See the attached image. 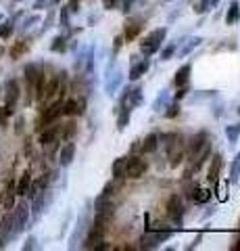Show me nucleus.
<instances>
[{
	"instance_id": "obj_11",
	"label": "nucleus",
	"mask_w": 240,
	"mask_h": 251,
	"mask_svg": "<svg viewBox=\"0 0 240 251\" xmlns=\"http://www.w3.org/2000/svg\"><path fill=\"white\" fill-rule=\"evenodd\" d=\"M207 140H209V132H207V130H198L196 134H195V136H190V138H188V143H186V155H188L190 159H195L196 153L205 147Z\"/></svg>"
},
{
	"instance_id": "obj_51",
	"label": "nucleus",
	"mask_w": 240,
	"mask_h": 251,
	"mask_svg": "<svg viewBox=\"0 0 240 251\" xmlns=\"http://www.w3.org/2000/svg\"><path fill=\"white\" fill-rule=\"evenodd\" d=\"M17 132H19V134L23 132V120H17Z\"/></svg>"
},
{
	"instance_id": "obj_43",
	"label": "nucleus",
	"mask_w": 240,
	"mask_h": 251,
	"mask_svg": "<svg viewBox=\"0 0 240 251\" xmlns=\"http://www.w3.org/2000/svg\"><path fill=\"white\" fill-rule=\"evenodd\" d=\"M80 2H82V0H69V4H67L69 13H77V11H80Z\"/></svg>"
},
{
	"instance_id": "obj_36",
	"label": "nucleus",
	"mask_w": 240,
	"mask_h": 251,
	"mask_svg": "<svg viewBox=\"0 0 240 251\" xmlns=\"http://www.w3.org/2000/svg\"><path fill=\"white\" fill-rule=\"evenodd\" d=\"M13 31H15V23H13V19H11V21H2V23H0V38H2V40L11 38V36H13Z\"/></svg>"
},
{
	"instance_id": "obj_48",
	"label": "nucleus",
	"mask_w": 240,
	"mask_h": 251,
	"mask_svg": "<svg viewBox=\"0 0 240 251\" xmlns=\"http://www.w3.org/2000/svg\"><path fill=\"white\" fill-rule=\"evenodd\" d=\"M46 2H48V0H36V2H34V9H36V11H40Z\"/></svg>"
},
{
	"instance_id": "obj_16",
	"label": "nucleus",
	"mask_w": 240,
	"mask_h": 251,
	"mask_svg": "<svg viewBox=\"0 0 240 251\" xmlns=\"http://www.w3.org/2000/svg\"><path fill=\"white\" fill-rule=\"evenodd\" d=\"M151 69V59L149 57H144V59H134L131 61V67H130V74L128 77L131 82H136V80H140V77L149 72Z\"/></svg>"
},
{
	"instance_id": "obj_27",
	"label": "nucleus",
	"mask_w": 240,
	"mask_h": 251,
	"mask_svg": "<svg viewBox=\"0 0 240 251\" xmlns=\"http://www.w3.org/2000/svg\"><path fill=\"white\" fill-rule=\"evenodd\" d=\"M15 197H17V193H15V184L9 182V186H6V191H4V195H2V207L11 211L13 205H15Z\"/></svg>"
},
{
	"instance_id": "obj_4",
	"label": "nucleus",
	"mask_w": 240,
	"mask_h": 251,
	"mask_svg": "<svg viewBox=\"0 0 240 251\" xmlns=\"http://www.w3.org/2000/svg\"><path fill=\"white\" fill-rule=\"evenodd\" d=\"M107 228L109 226L107 224H103V222H92V226H90V230H88V234H86V241H84V247L86 249H105V234H107Z\"/></svg>"
},
{
	"instance_id": "obj_24",
	"label": "nucleus",
	"mask_w": 240,
	"mask_h": 251,
	"mask_svg": "<svg viewBox=\"0 0 240 251\" xmlns=\"http://www.w3.org/2000/svg\"><path fill=\"white\" fill-rule=\"evenodd\" d=\"M190 74H192V65L190 63H184V65L175 72V77H174V84L175 86H184L190 82Z\"/></svg>"
},
{
	"instance_id": "obj_5",
	"label": "nucleus",
	"mask_w": 240,
	"mask_h": 251,
	"mask_svg": "<svg viewBox=\"0 0 240 251\" xmlns=\"http://www.w3.org/2000/svg\"><path fill=\"white\" fill-rule=\"evenodd\" d=\"M172 234L174 230L172 228H161V230H146V234H142V239H140V247L142 249H154V247H159L161 243H165L172 239Z\"/></svg>"
},
{
	"instance_id": "obj_14",
	"label": "nucleus",
	"mask_w": 240,
	"mask_h": 251,
	"mask_svg": "<svg viewBox=\"0 0 240 251\" xmlns=\"http://www.w3.org/2000/svg\"><path fill=\"white\" fill-rule=\"evenodd\" d=\"M50 203H52V191H50V188H44V191H40L32 199V209H29V211H34V216L38 218L46 207L50 205Z\"/></svg>"
},
{
	"instance_id": "obj_37",
	"label": "nucleus",
	"mask_w": 240,
	"mask_h": 251,
	"mask_svg": "<svg viewBox=\"0 0 240 251\" xmlns=\"http://www.w3.org/2000/svg\"><path fill=\"white\" fill-rule=\"evenodd\" d=\"M238 172H240V153L234 157V161L230 166V182H236L238 180Z\"/></svg>"
},
{
	"instance_id": "obj_40",
	"label": "nucleus",
	"mask_w": 240,
	"mask_h": 251,
	"mask_svg": "<svg viewBox=\"0 0 240 251\" xmlns=\"http://www.w3.org/2000/svg\"><path fill=\"white\" fill-rule=\"evenodd\" d=\"M188 92H190L188 84H184V86H177V92L174 94V100H182L184 97H188Z\"/></svg>"
},
{
	"instance_id": "obj_29",
	"label": "nucleus",
	"mask_w": 240,
	"mask_h": 251,
	"mask_svg": "<svg viewBox=\"0 0 240 251\" xmlns=\"http://www.w3.org/2000/svg\"><path fill=\"white\" fill-rule=\"evenodd\" d=\"M184 38H180V40H174V42H169L163 50H161V61H169V59H174V54L175 50L180 49V44H182Z\"/></svg>"
},
{
	"instance_id": "obj_32",
	"label": "nucleus",
	"mask_w": 240,
	"mask_h": 251,
	"mask_svg": "<svg viewBox=\"0 0 240 251\" xmlns=\"http://www.w3.org/2000/svg\"><path fill=\"white\" fill-rule=\"evenodd\" d=\"M131 120V111L130 109H117V130L123 132L128 128V124Z\"/></svg>"
},
{
	"instance_id": "obj_41",
	"label": "nucleus",
	"mask_w": 240,
	"mask_h": 251,
	"mask_svg": "<svg viewBox=\"0 0 240 251\" xmlns=\"http://www.w3.org/2000/svg\"><path fill=\"white\" fill-rule=\"evenodd\" d=\"M59 23H61V27H69V9H67V6H63V9H61Z\"/></svg>"
},
{
	"instance_id": "obj_10",
	"label": "nucleus",
	"mask_w": 240,
	"mask_h": 251,
	"mask_svg": "<svg viewBox=\"0 0 240 251\" xmlns=\"http://www.w3.org/2000/svg\"><path fill=\"white\" fill-rule=\"evenodd\" d=\"M167 216L174 224H177V228H182V220H184V203L177 195H172L167 199Z\"/></svg>"
},
{
	"instance_id": "obj_26",
	"label": "nucleus",
	"mask_w": 240,
	"mask_h": 251,
	"mask_svg": "<svg viewBox=\"0 0 240 251\" xmlns=\"http://www.w3.org/2000/svg\"><path fill=\"white\" fill-rule=\"evenodd\" d=\"M238 19H240V2H238V0H232L230 9L226 13V25H234Z\"/></svg>"
},
{
	"instance_id": "obj_54",
	"label": "nucleus",
	"mask_w": 240,
	"mask_h": 251,
	"mask_svg": "<svg viewBox=\"0 0 240 251\" xmlns=\"http://www.w3.org/2000/svg\"><path fill=\"white\" fill-rule=\"evenodd\" d=\"M238 115H240V107H238Z\"/></svg>"
},
{
	"instance_id": "obj_38",
	"label": "nucleus",
	"mask_w": 240,
	"mask_h": 251,
	"mask_svg": "<svg viewBox=\"0 0 240 251\" xmlns=\"http://www.w3.org/2000/svg\"><path fill=\"white\" fill-rule=\"evenodd\" d=\"M213 6H211V0H198V4H195V13L198 15H205L207 11H211Z\"/></svg>"
},
{
	"instance_id": "obj_17",
	"label": "nucleus",
	"mask_w": 240,
	"mask_h": 251,
	"mask_svg": "<svg viewBox=\"0 0 240 251\" xmlns=\"http://www.w3.org/2000/svg\"><path fill=\"white\" fill-rule=\"evenodd\" d=\"M221 170H223V155L221 153H215L213 159H211V166H209L207 172V180L211 184H218L219 182V176H221Z\"/></svg>"
},
{
	"instance_id": "obj_56",
	"label": "nucleus",
	"mask_w": 240,
	"mask_h": 251,
	"mask_svg": "<svg viewBox=\"0 0 240 251\" xmlns=\"http://www.w3.org/2000/svg\"><path fill=\"white\" fill-rule=\"evenodd\" d=\"M0 54H2V49H0Z\"/></svg>"
},
{
	"instance_id": "obj_25",
	"label": "nucleus",
	"mask_w": 240,
	"mask_h": 251,
	"mask_svg": "<svg viewBox=\"0 0 240 251\" xmlns=\"http://www.w3.org/2000/svg\"><path fill=\"white\" fill-rule=\"evenodd\" d=\"M169 105V92L167 90H161L159 94H157V99L153 100V105H151V109L154 113H159V111H163V109Z\"/></svg>"
},
{
	"instance_id": "obj_21",
	"label": "nucleus",
	"mask_w": 240,
	"mask_h": 251,
	"mask_svg": "<svg viewBox=\"0 0 240 251\" xmlns=\"http://www.w3.org/2000/svg\"><path fill=\"white\" fill-rule=\"evenodd\" d=\"M190 197L195 203H200V205H205V203L211 201L213 197V193H211V188H200V186H195L190 191Z\"/></svg>"
},
{
	"instance_id": "obj_35",
	"label": "nucleus",
	"mask_w": 240,
	"mask_h": 251,
	"mask_svg": "<svg viewBox=\"0 0 240 251\" xmlns=\"http://www.w3.org/2000/svg\"><path fill=\"white\" fill-rule=\"evenodd\" d=\"M163 111H165L167 120H175V117L180 115V100H174V103H169V105L163 109Z\"/></svg>"
},
{
	"instance_id": "obj_45",
	"label": "nucleus",
	"mask_w": 240,
	"mask_h": 251,
	"mask_svg": "<svg viewBox=\"0 0 240 251\" xmlns=\"http://www.w3.org/2000/svg\"><path fill=\"white\" fill-rule=\"evenodd\" d=\"M117 2H119V0H103V4H105V9H107V11L115 9V6H117Z\"/></svg>"
},
{
	"instance_id": "obj_12",
	"label": "nucleus",
	"mask_w": 240,
	"mask_h": 251,
	"mask_svg": "<svg viewBox=\"0 0 240 251\" xmlns=\"http://www.w3.org/2000/svg\"><path fill=\"white\" fill-rule=\"evenodd\" d=\"M40 145L42 147H50L52 143H59L61 140V124L59 122H52V124H48L46 128H42L40 130Z\"/></svg>"
},
{
	"instance_id": "obj_1",
	"label": "nucleus",
	"mask_w": 240,
	"mask_h": 251,
	"mask_svg": "<svg viewBox=\"0 0 240 251\" xmlns=\"http://www.w3.org/2000/svg\"><path fill=\"white\" fill-rule=\"evenodd\" d=\"M159 140L163 143L165 151H167L169 166L177 168L186 159V140H184V136L180 134V132H167V134H161Z\"/></svg>"
},
{
	"instance_id": "obj_15",
	"label": "nucleus",
	"mask_w": 240,
	"mask_h": 251,
	"mask_svg": "<svg viewBox=\"0 0 240 251\" xmlns=\"http://www.w3.org/2000/svg\"><path fill=\"white\" fill-rule=\"evenodd\" d=\"M84 111H86V99H63V115L75 117L84 115Z\"/></svg>"
},
{
	"instance_id": "obj_55",
	"label": "nucleus",
	"mask_w": 240,
	"mask_h": 251,
	"mask_svg": "<svg viewBox=\"0 0 240 251\" xmlns=\"http://www.w3.org/2000/svg\"><path fill=\"white\" fill-rule=\"evenodd\" d=\"M0 21H2V15H0Z\"/></svg>"
},
{
	"instance_id": "obj_46",
	"label": "nucleus",
	"mask_w": 240,
	"mask_h": 251,
	"mask_svg": "<svg viewBox=\"0 0 240 251\" xmlns=\"http://www.w3.org/2000/svg\"><path fill=\"white\" fill-rule=\"evenodd\" d=\"M23 249H25V251H29V249H36V237H29V239H27V243H25V245H23Z\"/></svg>"
},
{
	"instance_id": "obj_2",
	"label": "nucleus",
	"mask_w": 240,
	"mask_h": 251,
	"mask_svg": "<svg viewBox=\"0 0 240 251\" xmlns=\"http://www.w3.org/2000/svg\"><path fill=\"white\" fill-rule=\"evenodd\" d=\"M165 38H167V27H157V29H153L151 34H146V36L142 38V42H140V52L144 54V57H153L154 52L161 50V46H163Z\"/></svg>"
},
{
	"instance_id": "obj_23",
	"label": "nucleus",
	"mask_w": 240,
	"mask_h": 251,
	"mask_svg": "<svg viewBox=\"0 0 240 251\" xmlns=\"http://www.w3.org/2000/svg\"><path fill=\"white\" fill-rule=\"evenodd\" d=\"M142 21H130L126 23V31H123V40L126 42H131L134 38H138V34L142 31Z\"/></svg>"
},
{
	"instance_id": "obj_3",
	"label": "nucleus",
	"mask_w": 240,
	"mask_h": 251,
	"mask_svg": "<svg viewBox=\"0 0 240 251\" xmlns=\"http://www.w3.org/2000/svg\"><path fill=\"white\" fill-rule=\"evenodd\" d=\"M61 115H63V99H55V100H50V103L42 109L40 117H38V122H36V130L40 132V130H42V128H46L48 124L59 122V117H61Z\"/></svg>"
},
{
	"instance_id": "obj_8",
	"label": "nucleus",
	"mask_w": 240,
	"mask_h": 251,
	"mask_svg": "<svg viewBox=\"0 0 240 251\" xmlns=\"http://www.w3.org/2000/svg\"><path fill=\"white\" fill-rule=\"evenodd\" d=\"M159 149V134L157 132H151L149 136H144L142 140H134L131 145V153L136 155H151Z\"/></svg>"
},
{
	"instance_id": "obj_50",
	"label": "nucleus",
	"mask_w": 240,
	"mask_h": 251,
	"mask_svg": "<svg viewBox=\"0 0 240 251\" xmlns=\"http://www.w3.org/2000/svg\"><path fill=\"white\" fill-rule=\"evenodd\" d=\"M131 2H134V0H123V11H130V6H131Z\"/></svg>"
},
{
	"instance_id": "obj_33",
	"label": "nucleus",
	"mask_w": 240,
	"mask_h": 251,
	"mask_svg": "<svg viewBox=\"0 0 240 251\" xmlns=\"http://www.w3.org/2000/svg\"><path fill=\"white\" fill-rule=\"evenodd\" d=\"M29 50V44L25 42V40H19V42H15L13 44V49H11V59H15V61H17L19 57H21V54H25Z\"/></svg>"
},
{
	"instance_id": "obj_13",
	"label": "nucleus",
	"mask_w": 240,
	"mask_h": 251,
	"mask_svg": "<svg viewBox=\"0 0 240 251\" xmlns=\"http://www.w3.org/2000/svg\"><path fill=\"white\" fill-rule=\"evenodd\" d=\"M146 170H149V163H146L144 159H140V157L131 155V159H130L128 168H126V178L128 180H138V178H142L146 174Z\"/></svg>"
},
{
	"instance_id": "obj_6",
	"label": "nucleus",
	"mask_w": 240,
	"mask_h": 251,
	"mask_svg": "<svg viewBox=\"0 0 240 251\" xmlns=\"http://www.w3.org/2000/svg\"><path fill=\"white\" fill-rule=\"evenodd\" d=\"M142 103V86H126V88L121 90V97H119V109H130V111H134V107H138Z\"/></svg>"
},
{
	"instance_id": "obj_9",
	"label": "nucleus",
	"mask_w": 240,
	"mask_h": 251,
	"mask_svg": "<svg viewBox=\"0 0 240 251\" xmlns=\"http://www.w3.org/2000/svg\"><path fill=\"white\" fill-rule=\"evenodd\" d=\"M21 99V88H19V82L17 80H9L4 86V107L6 111H15V107H17Z\"/></svg>"
},
{
	"instance_id": "obj_31",
	"label": "nucleus",
	"mask_w": 240,
	"mask_h": 251,
	"mask_svg": "<svg viewBox=\"0 0 240 251\" xmlns=\"http://www.w3.org/2000/svg\"><path fill=\"white\" fill-rule=\"evenodd\" d=\"M75 132H77V126L73 120H69L67 124H61V140H71Z\"/></svg>"
},
{
	"instance_id": "obj_49",
	"label": "nucleus",
	"mask_w": 240,
	"mask_h": 251,
	"mask_svg": "<svg viewBox=\"0 0 240 251\" xmlns=\"http://www.w3.org/2000/svg\"><path fill=\"white\" fill-rule=\"evenodd\" d=\"M232 251H240V232H238V237L234 239V245H232Z\"/></svg>"
},
{
	"instance_id": "obj_20",
	"label": "nucleus",
	"mask_w": 240,
	"mask_h": 251,
	"mask_svg": "<svg viewBox=\"0 0 240 251\" xmlns=\"http://www.w3.org/2000/svg\"><path fill=\"white\" fill-rule=\"evenodd\" d=\"M130 159H131V155H123V157H119V159L113 161L111 172H113V178L115 180H126V168H128Z\"/></svg>"
},
{
	"instance_id": "obj_34",
	"label": "nucleus",
	"mask_w": 240,
	"mask_h": 251,
	"mask_svg": "<svg viewBox=\"0 0 240 251\" xmlns=\"http://www.w3.org/2000/svg\"><path fill=\"white\" fill-rule=\"evenodd\" d=\"M50 50L52 52H65L67 50V36H55L52 38Z\"/></svg>"
},
{
	"instance_id": "obj_44",
	"label": "nucleus",
	"mask_w": 240,
	"mask_h": 251,
	"mask_svg": "<svg viewBox=\"0 0 240 251\" xmlns=\"http://www.w3.org/2000/svg\"><path fill=\"white\" fill-rule=\"evenodd\" d=\"M121 46H123V36H117V38L113 40V52H119Z\"/></svg>"
},
{
	"instance_id": "obj_22",
	"label": "nucleus",
	"mask_w": 240,
	"mask_h": 251,
	"mask_svg": "<svg viewBox=\"0 0 240 251\" xmlns=\"http://www.w3.org/2000/svg\"><path fill=\"white\" fill-rule=\"evenodd\" d=\"M29 186H32V174H29V172H23L21 178H19V182L15 184V193H17V197H25L27 191H29Z\"/></svg>"
},
{
	"instance_id": "obj_19",
	"label": "nucleus",
	"mask_w": 240,
	"mask_h": 251,
	"mask_svg": "<svg viewBox=\"0 0 240 251\" xmlns=\"http://www.w3.org/2000/svg\"><path fill=\"white\" fill-rule=\"evenodd\" d=\"M200 44H203V38H200V36H195V38H184V40H182V49H177L175 52H177V57H186V54H190L192 50H195V49H198V46Z\"/></svg>"
},
{
	"instance_id": "obj_52",
	"label": "nucleus",
	"mask_w": 240,
	"mask_h": 251,
	"mask_svg": "<svg viewBox=\"0 0 240 251\" xmlns=\"http://www.w3.org/2000/svg\"><path fill=\"white\" fill-rule=\"evenodd\" d=\"M61 2H63V0H48L50 6H57V4H61Z\"/></svg>"
},
{
	"instance_id": "obj_53",
	"label": "nucleus",
	"mask_w": 240,
	"mask_h": 251,
	"mask_svg": "<svg viewBox=\"0 0 240 251\" xmlns=\"http://www.w3.org/2000/svg\"><path fill=\"white\" fill-rule=\"evenodd\" d=\"M219 2H221V0H211V6H218Z\"/></svg>"
},
{
	"instance_id": "obj_7",
	"label": "nucleus",
	"mask_w": 240,
	"mask_h": 251,
	"mask_svg": "<svg viewBox=\"0 0 240 251\" xmlns=\"http://www.w3.org/2000/svg\"><path fill=\"white\" fill-rule=\"evenodd\" d=\"M13 222H15V237L23 232L29 224V205L27 201H19L13 205Z\"/></svg>"
},
{
	"instance_id": "obj_47",
	"label": "nucleus",
	"mask_w": 240,
	"mask_h": 251,
	"mask_svg": "<svg viewBox=\"0 0 240 251\" xmlns=\"http://www.w3.org/2000/svg\"><path fill=\"white\" fill-rule=\"evenodd\" d=\"M200 241H203V234H196V239L190 243V245H188V249H196V247L200 245Z\"/></svg>"
},
{
	"instance_id": "obj_28",
	"label": "nucleus",
	"mask_w": 240,
	"mask_h": 251,
	"mask_svg": "<svg viewBox=\"0 0 240 251\" xmlns=\"http://www.w3.org/2000/svg\"><path fill=\"white\" fill-rule=\"evenodd\" d=\"M121 80H123L121 69H115L113 80H107V82H105V90H107V94H115V90H117L119 86H121Z\"/></svg>"
},
{
	"instance_id": "obj_18",
	"label": "nucleus",
	"mask_w": 240,
	"mask_h": 251,
	"mask_svg": "<svg viewBox=\"0 0 240 251\" xmlns=\"http://www.w3.org/2000/svg\"><path fill=\"white\" fill-rule=\"evenodd\" d=\"M73 157H75V143H67L61 147V151H59V166L61 168H69L71 166V161H73Z\"/></svg>"
},
{
	"instance_id": "obj_42",
	"label": "nucleus",
	"mask_w": 240,
	"mask_h": 251,
	"mask_svg": "<svg viewBox=\"0 0 240 251\" xmlns=\"http://www.w3.org/2000/svg\"><path fill=\"white\" fill-rule=\"evenodd\" d=\"M38 21H40V17H38V15H32V17H27L25 21H23V29H29V27H32L34 23H38Z\"/></svg>"
},
{
	"instance_id": "obj_39",
	"label": "nucleus",
	"mask_w": 240,
	"mask_h": 251,
	"mask_svg": "<svg viewBox=\"0 0 240 251\" xmlns=\"http://www.w3.org/2000/svg\"><path fill=\"white\" fill-rule=\"evenodd\" d=\"M94 69V46H90L88 57H86V74H90Z\"/></svg>"
},
{
	"instance_id": "obj_30",
	"label": "nucleus",
	"mask_w": 240,
	"mask_h": 251,
	"mask_svg": "<svg viewBox=\"0 0 240 251\" xmlns=\"http://www.w3.org/2000/svg\"><path fill=\"white\" fill-rule=\"evenodd\" d=\"M226 138H228L230 147H234V145L238 143V138H240V124H230V126H226Z\"/></svg>"
}]
</instances>
